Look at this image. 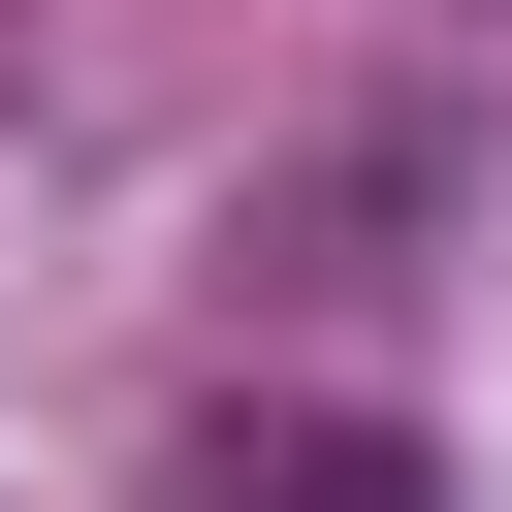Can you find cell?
Wrapping results in <instances>:
<instances>
[{"label": "cell", "mask_w": 512, "mask_h": 512, "mask_svg": "<svg viewBox=\"0 0 512 512\" xmlns=\"http://www.w3.org/2000/svg\"><path fill=\"white\" fill-rule=\"evenodd\" d=\"M160 512H448V480H416L384 416H224V448H192Z\"/></svg>", "instance_id": "1"}]
</instances>
